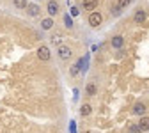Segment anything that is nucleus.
<instances>
[{
  "mask_svg": "<svg viewBox=\"0 0 149 133\" xmlns=\"http://www.w3.org/2000/svg\"><path fill=\"white\" fill-rule=\"evenodd\" d=\"M57 55H59V59H62V61H68V59H71L73 52H71V48H69V46H66V45H61V46L57 48Z\"/></svg>",
  "mask_w": 149,
  "mask_h": 133,
  "instance_id": "obj_1",
  "label": "nucleus"
},
{
  "mask_svg": "<svg viewBox=\"0 0 149 133\" xmlns=\"http://www.w3.org/2000/svg\"><path fill=\"white\" fill-rule=\"evenodd\" d=\"M101 22H103V16H101L100 13L92 11V13L89 14V25H91V27H100Z\"/></svg>",
  "mask_w": 149,
  "mask_h": 133,
  "instance_id": "obj_2",
  "label": "nucleus"
},
{
  "mask_svg": "<svg viewBox=\"0 0 149 133\" xmlns=\"http://www.w3.org/2000/svg\"><path fill=\"white\" fill-rule=\"evenodd\" d=\"M27 13H29L30 18H37V16L41 14V7H39V4H37V2H30V4L27 6Z\"/></svg>",
  "mask_w": 149,
  "mask_h": 133,
  "instance_id": "obj_3",
  "label": "nucleus"
},
{
  "mask_svg": "<svg viewBox=\"0 0 149 133\" xmlns=\"http://www.w3.org/2000/svg\"><path fill=\"white\" fill-rule=\"evenodd\" d=\"M46 11H48L50 18L57 16V14H59V2H55V0H50V2L46 4Z\"/></svg>",
  "mask_w": 149,
  "mask_h": 133,
  "instance_id": "obj_4",
  "label": "nucleus"
},
{
  "mask_svg": "<svg viewBox=\"0 0 149 133\" xmlns=\"http://www.w3.org/2000/svg\"><path fill=\"white\" fill-rule=\"evenodd\" d=\"M50 50H48V46L46 45H43V46H39L37 48V59H41V61H50Z\"/></svg>",
  "mask_w": 149,
  "mask_h": 133,
  "instance_id": "obj_5",
  "label": "nucleus"
},
{
  "mask_svg": "<svg viewBox=\"0 0 149 133\" xmlns=\"http://www.w3.org/2000/svg\"><path fill=\"white\" fill-rule=\"evenodd\" d=\"M110 45L114 46L116 50L123 48V45H124V39H123V36H114V37H112V41H110Z\"/></svg>",
  "mask_w": 149,
  "mask_h": 133,
  "instance_id": "obj_6",
  "label": "nucleus"
},
{
  "mask_svg": "<svg viewBox=\"0 0 149 133\" xmlns=\"http://www.w3.org/2000/svg\"><path fill=\"white\" fill-rule=\"evenodd\" d=\"M82 6H84V9H87V11L92 13V11L96 9V6H98V0H84Z\"/></svg>",
  "mask_w": 149,
  "mask_h": 133,
  "instance_id": "obj_7",
  "label": "nucleus"
},
{
  "mask_svg": "<svg viewBox=\"0 0 149 133\" xmlns=\"http://www.w3.org/2000/svg\"><path fill=\"white\" fill-rule=\"evenodd\" d=\"M133 114H135V116H142V117H144V114H146V105H144V103H137V105L133 107Z\"/></svg>",
  "mask_w": 149,
  "mask_h": 133,
  "instance_id": "obj_8",
  "label": "nucleus"
},
{
  "mask_svg": "<svg viewBox=\"0 0 149 133\" xmlns=\"http://www.w3.org/2000/svg\"><path fill=\"white\" fill-rule=\"evenodd\" d=\"M139 128H140V131H149V117H147V116H144V117L140 119Z\"/></svg>",
  "mask_w": 149,
  "mask_h": 133,
  "instance_id": "obj_9",
  "label": "nucleus"
},
{
  "mask_svg": "<svg viewBox=\"0 0 149 133\" xmlns=\"http://www.w3.org/2000/svg\"><path fill=\"white\" fill-rule=\"evenodd\" d=\"M146 16H147L146 11H142V9L137 11V13H135V22H137V23H144V22H146Z\"/></svg>",
  "mask_w": 149,
  "mask_h": 133,
  "instance_id": "obj_10",
  "label": "nucleus"
},
{
  "mask_svg": "<svg viewBox=\"0 0 149 133\" xmlns=\"http://www.w3.org/2000/svg\"><path fill=\"white\" fill-rule=\"evenodd\" d=\"M41 27H43L45 30H50V29H53V18H45V20L41 22Z\"/></svg>",
  "mask_w": 149,
  "mask_h": 133,
  "instance_id": "obj_11",
  "label": "nucleus"
},
{
  "mask_svg": "<svg viewBox=\"0 0 149 133\" xmlns=\"http://www.w3.org/2000/svg\"><path fill=\"white\" fill-rule=\"evenodd\" d=\"M14 7L16 9H27V6H29V0H14Z\"/></svg>",
  "mask_w": 149,
  "mask_h": 133,
  "instance_id": "obj_12",
  "label": "nucleus"
},
{
  "mask_svg": "<svg viewBox=\"0 0 149 133\" xmlns=\"http://www.w3.org/2000/svg\"><path fill=\"white\" fill-rule=\"evenodd\" d=\"M91 112H92L91 105H82V108H80V116L87 117V116H91Z\"/></svg>",
  "mask_w": 149,
  "mask_h": 133,
  "instance_id": "obj_13",
  "label": "nucleus"
},
{
  "mask_svg": "<svg viewBox=\"0 0 149 133\" xmlns=\"http://www.w3.org/2000/svg\"><path fill=\"white\" fill-rule=\"evenodd\" d=\"M52 45H62V36H59V34H53L52 36Z\"/></svg>",
  "mask_w": 149,
  "mask_h": 133,
  "instance_id": "obj_14",
  "label": "nucleus"
},
{
  "mask_svg": "<svg viewBox=\"0 0 149 133\" xmlns=\"http://www.w3.org/2000/svg\"><path fill=\"white\" fill-rule=\"evenodd\" d=\"M87 94H89V96L96 94V85H94V84H89V85H87Z\"/></svg>",
  "mask_w": 149,
  "mask_h": 133,
  "instance_id": "obj_15",
  "label": "nucleus"
},
{
  "mask_svg": "<svg viewBox=\"0 0 149 133\" xmlns=\"http://www.w3.org/2000/svg\"><path fill=\"white\" fill-rule=\"evenodd\" d=\"M78 73H80V68H78V64L71 66V77H78Z\"/></svg>",
  "mask_w": 149,
  "mask_h": 133,
  "instance_id": "obj_16",
  "label": "nucleus"
},
{
  "mask_svg": "<svg viewBox=\"0 0 149 133\" xmlns=\"http://www.w3.org/2000/svg\"><path fill=\"white\" fill-rule=\"evenodd\" d=\"M130 4H132V0H119V7H117V9H123V7H128Z\"/></svg>",
  "mask_w": 149,
  "mask_h": 133,
  "instance_id": "obj_17",
  "label": "nucleus"
},
{
  "mask_svg": "<svg viewBox=\"0 0 149 133\" xmlns=\"http://www.w3.org/2000/svg\"><path fill=\"white\" fill-rule=\"evenodd\" d=\"M128 133H142V131H140L139 124H133V126H130V131Z\"/></svg>",
  "mask_w": 149,
  "mask_h": 133,
  "instance_id": "obj_18",
  "label": "nucleus"
},
{
  "mask_svg": "<svg viewBox=\"0 0 149 133\" xmlns=\"http://www.w3.org/2000/svg\"><path fill=\"white\" fill-rule=\"evenodd\" d=\"M64 23H66L68 27H71V25H73V22H71V16H69V14H66V16H64Z\"/></svg>",
  "mask_w": 149,
  "mask_h": 133,
  "instance_id": "obj_19",
  "label": "nucleus"
},
{
  "mask_svg": "<svg viewBox=\"0 0 149 133\" xmlns=\"http://www.w3.org/2000/svg\"><path fill=\"white\" fill-rule=\"evenodd\" d=\"M71 14H73V16H78V9L73 7V9H71Z\"/></svg>",
  "mask_w": 149,
  "mask_h": 133,
  "instance_id": "obj_20",
  "label": "nucleus"
}]
</instances>
